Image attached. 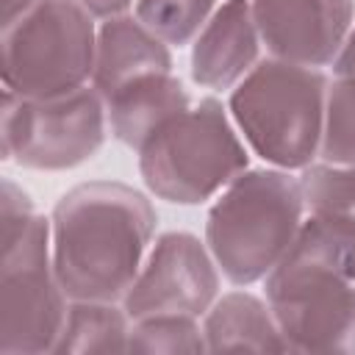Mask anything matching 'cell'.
I'll list each match as a JSON object with an SVG mask.
<instances>
[{
  "label": "cell",
  "instance_id": "6da1fadb",
  "mask_svg": "<svg viewBox=\"0 0 355 355\" xmlns=\"http://www.w3.org/2000/svg\"><path fill=\"white\" fill-rule=\"evenodd\" d=\"M53 269L78 302H116L133 286L155 230L150 200L111 180L83 183L53 208Z\"/></svg>",
  "mask_w": 355,
  "mask_h": 355
},
{
  "label": "cell",
  "instance_id": "7a4b0ae2",
  "mask_svg": "<svg viewBox=\"0 0 355 355\" xmlns=\"http://www.w3.org/2000/svg\"><path fill=\"white\" fill-rule=\"evenodd\" d=\"M266 302L288 349L355 355V222L311 214L266 275Z\"/></svg>",
  "mask_w": 355,
  "mask_h": 355
},
{
  "label": "cell",
  "instance_id": "3957f363",
  "mask_svg": "<svg viewBox=\"0 0 355 355\" xmlns=\"http://www.w3.org/2000/svg\"><path fill=\"white\" fill-rule=\"evenodd\" d=\"M302 186L277 169H244L205 222V241L225 277L247 286L266 277L302 225Z\"/></svg>",
  "mask_w": 355,
  "mask_h": 355
},
{
  "label": "cell",
  "instance_id": "277c9868",
  "mask_svg": "<svg viewBox=\"0 0 355 355\" xmlns=\"http://www.w3.org/2000/svg\"><path fill=\"white\" fill-rule=\"evenodd\" d=\"M327 80L311 67L269 58L230 94V114L250 147L283 169H305L319 155Z\"/></svg>",
  "mask_w": 355,
  "mask_h": 355
},
{
  "label": "cell",
  "instance_id": "5b68a950",
  "mask_svg": "<svg viewBox=\"0 0 355 355\" xmlns=\"http://www.w3.org/2000/svg\"><path fill=\"white\" fill-rule=\"evenodd\" d=\"M247 150L222 103L205 97L158 128L139 150L147 189L178 205H197L247 169Z\"/></svg>",
  "mask_w": 355,
  "mask_h": 355
},
{
  "label": "cell",
  "instance_id": "8992f818",
  "mask_svg": "<svg viewBox=\"0 0 355 355\" xmlns=\"http://www.w3.org/2000/svg\"><path fill=\"white\" fill-rule=\"evenodd\" d=\"M97 33L75 0H36L3 25V83L19 97H58L86 86Z\"/></svg>",
  "mask_w": 355,
  "mask_h": 355
},
{
  "label": "cell",
  "instance_id": "52a82bcc",
  "mask_svg": "<svg viewBox=\"0 0 355 355\" xmlns=\"http://www.w3.org/2000/svg\"><path fill=\"white\" fill-rule=\"evenodd\" d=\"M50 230L53 225L36 214L19 227L3 230L0 355L55 352L69 308L53 269Z\"/></svg>",
  "mask_w": 355,
  "mask_h": 355
},
{
  "label": "cell",
  "instance_id": "ba28073f",
  "mask_svg": "<svg viewBox=\"0 0 355 355\" xmlns=\"http://www.w3.org/2000/svg\"><path fill=\"white\" fill-rule=\"evenodd\" d=\"M105 100L92 86L58 97H19L3 92V158L28 169H72L92 158L105 139Z\"/></svg>",
  "mask_w": 355,
  "mask_h": 355
},
{
  "label": "cell",
  "instance_id": "9c48e42d",
  "mask_svg": "<svg viewBox=\"0 0 355 355\" xmlns=\"http://www.w3.org/2000/svg\"><path fill=\"white\" fill-rule=\"evenodd\" d=\"M219 277L208 250L191 233H164L133 286L122 297L125 313L136 322L144 316H200L211 308Z\"/></svg>",
  "mask_w": 355,
  "mask_h": 355
},
{
  "label": "cell",
  "instance_id": "30bf717a",
  "mask_svg": "<svg viewBox=\"0 0 355 355\" xmlns=\"http://www.w3.org/2000/svg\"><path fill=\"white\" fill-rule=\"evenodd\" d=\"M266 50L300 67L333 64L349 36L352 0H250Z\"/></svg>",
  "mask_w": 355,
  "mask_h": 355
},
{
  "label": "cell",
  "instance_id": "8fae6325",
  "mask_svg": "<svg viewBox=\"0 0 355 355\" xmlns=\"http://www.w3.org/2000/svg\"><path fill=\"white\" fill-rule=\"evenodd\" d=\"M258 25L250 0H227L202 25L191 50V78L205 89H230L258 58Z\"/></svg>",
  "mask_w": 355,
  "mask_h": 355
},
{
  "label": "cell",
  "instance_id": "7c38bea8",
  "mask_svg": "<svg viewBox=\"0 0 355 355\" xmlns=\"http://www.w3.org/2000/svg\"><path fill=\"white\" fill-rule=\"evenodd\" d=\"M172 72V55L166 42L158 39L139 17H111L97 33L92 83L108 100L114 92L136 78Z\"/></svg>",
  "mask_w": 355,
  "mask_h": 355
},
{
  "label": "cell",
  "instance_id": "4fadbf2b",
  "mask_svg": "<svg viewBox=\"0 0 355 355\" xmlns=\"http://www.w3.org/2000/svg\"><path fill=\"white\" fill-rule=\"evenodd\" d=\"M186 108L189 94L172 72L136 78L105 100L114 136L133 150H141L158 128H164L172 116L183 114Z\"/></svg>",
  "mask_w": 355,
  "mask_h": 355
},
{
  "label": "cell",
  "instance_id": "5bb4252c",
  "mask_svg": "<svg viewBox=\"0 0 355 355\" xmlns=\"http://www.w3.org/2000/svg\"><path fill=\"white\" fill-rule=\"evenodd\" d=\"M211 352H286V338L269 305L247 291H233L216 300L202 324Z\"/></svg>",
  "mask_w": 355,
  "mask_h": 355
},
{
  "label": "cell",
  "instance_id": "9a60e30c",
  "mask_svg": "<svg viewBox=\"0 0 355 355\" xmlns=\"http://www.w3.org/2000/svg\"><path fill=\"white\" fill-rule=\"evenodd\" d=\"M128 313L114 302H86L78 300L67 311L61 338L55 344L58 355H114L128 352Z\"/></svg>",
  "mask_w": 355,
  "mask_h": 355
},
{
  "label": "cell",
  "instance_id": "2e32d148",
  "mask_svg": "<svg viewBox=\"0 0 355 355\" xmlns=\"http://www.w3.org/2000/svg\"><path fill=\"white\" fill-rule=\"evenodd\" d=\"M202 349H208V344L194 316L180 313L136 319L128 336V352L141 355H197Z\"/></svg>",
  "mask_w": 355,
  "mask_h": 355
},
{
  "label": "cell",
  "instance_id": "e0dca14e",
  "mask_svg": "<svg viewBox=\"0 0 355 355\" xmlns=\"http://www.w3.org/2000/svg\"><path fill=\"white\" fill-rule=\"evenodd\" d=\"M319 155L324 164L355 166V78L327 86Z\"/></svg>",
  "mask_w": 355,
  "mask_h": 355
},
{
  "label": "cell",
  "instance_id": "ac0fdd59",
  "mask_svg": "<svg viewBox=\"0 0 355 355\" xmlns=\"http://www.w3.org/2000/svg\"><path fill=\"white\" fill-rule=\"evenodd\" d=\"M300 186L311 214L355 222V166L308 164Z\"/></svg>",
  "mask_w": 355,
  "mask_h": 355
},
{
  "label": "cell",
  "instance_id": "d6986e66",
  "mask_svg": "<svg viewBox=\"0 0 355 355\" xmlns=\"http://www.w3.org/2000/svg\"><path fill=\"white\" fill-rule=\"evenodd\" d=\"M216 0H139L136 17L166 44H186L205 25Z\"/></svg>",
  "mask_w": 355,
  "mask_h": 355
},
{
  "label": "cell",
  "instance_id": "ffe728a7",
  "mask_svg": "<svg viewBox=\"0 0 355 355\" xmlns=\"http://www.w3.org/2000/svg\"><path fill=\"white\" fill-rule=\"evenodd\" d=\"M83 11H89L92 17H103V19H111V17H119L133 0H75Z\"/></svg>",
  "mask_w": 355,
  "mask_h": 355
},
{
  "label": "cell",
  "instance_id": "44dd1931",
  "mask_svg": "<svg viewBox=\"0 0 355 355\" xmlns=\"http://www.w3.org/2000/svg\"><path fill=\"white\" fill-rule=\"evenodd\" d=\"M333 67H336L338 78H355V28L349 31V36H347L338 58L333 61Z\"/></svg>",
  "mask_w": 355,
  "mask_h": 355
},
{
  "label": "cell",
  "instance_id": "7402d4cb",
  "mask_svg": "<svg viewBox=\"0 0 355 355\" xmlns=\"http://www.w3.org/2000/svg\"><path fill=\"white\" fill-rule=\"evenodd\" d=\"M3 3V25L11 22L17 14H22L28 6H33L36 0H0Z\"/></svg>",
  "mask_w": 355,
  "mask_h": 355
}]
</instances>
